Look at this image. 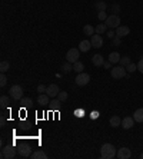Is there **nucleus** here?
<instances>
[{"label":"nucleus","instance_id":"obj_1","mask_svg":"<svg viewBox=\"0 0 143 159\" xmlns=\"http://www.w3.org/2000/svg\"><path fill=\"white\" fill-rule=\"evenodd\" d=\"M116 148L112 143H105L100 148V158L102 159H113L116 156Z\"/></svg>","mask_w":143,"mask_h":159},{"label":"nucleus","instance_id":"obj_2","mask_svg":"<svg viewBox=\"0 0 143 159\" xmlns=\"http://www.w3.org/2000/svg\"><path fill=\"white\" fill-rule=\"evenodd\" d=\"M112 78L113 79H123L127 76V70H126L125 66H114L112 67Z\"/></svg>","mask_w":143,"mask_h":159},{"label":"nucleus","instance_id":"obj_3","mask_svg":"<svg viewBox=\"0 0 143 159\" xmlns=\"http://www.w3.org/2000/svg\"><path fill=\"white\" fill-rule=\"evenodd\" d=\"M106 26L109 29H118L120 26V17L118 15H112V16H107V19L105 20Z\"/></svg>","mask_w":143,"mask_h":159},{"label":"nucleus","instance_id":"obj_4","mask_svg":"<svg viewBox=\"0 0 143 159\" xmlns=\"http://www.w3.org/2000/svg\"><path fill=\"white\" fill-rule=\"evenodd\" d=\"M9 93H10V98L15 100H20L23 98V88L20 85H13L10 88V90H9Z\"/></svg>","mask_w":143,"mask_h":159},{"label":"nucleus","instance_id":"obj_5","mask_svg":"<svg viewBox=\"0 0 143 159\" xmlns=\"http://www.w3.org/2000/svg\"><path fill=\"white\" fill-rule=\"evenodd\" d=\"M79 56H80V50H79V48H73V49H69L66 53V60L70 63H76L77 60H79Z\"/></svg>","mask_w":143,"mask_h":159},{"label":"nucleus","instance_id":"obj_6","mask_svg":"<svg viewBox=\"0 0 143 159\" xmlns=\"http://www.w3.org/2000/svg\"><path fill=\"white\" fill-rule=\"evenodd\" d=\"M74 82H76L77 86H86L89 82H90V76H89V73H84V72H82V73H77Z\"/></svg>","mask_w":143,"mask_h":159},{"label":"nucleus","instance_id":"obj_7","mask_svg":"<svg viewBox=\"0 0 143 159\" xmlns=\"http://www.w3.org/2000/svg\"><path fill=\"white\" fill-rule=\"evenodd\" d=\"M16 156V149L13 148V146H3V149H2V158L3 159H13Z\"/></svg>","mask_w":143,"mask_h":159},{"label":"nucleus","instance_id":"obj_8","mask_svg":"<svg viewBox=\"0 0 143 159\" xmlns=\"http://www.w3.org/2000/svg\"><path fill=\"white\" fill-rule=\"evenodd\" d=\"M90 43H92V48L95 49H100L103 46V37L100 36V34H93L92 37H90Z\"/></svg>","mask_w":143,"mask_h":159},{"label":"nucleus","instance_id":"obj_9","mask_svg":"<svg viewBox=\"0 0 143 159\" xmlns=\"http://www.w3.org/2000/svg\"><path fill=\"white\" fill-rule=\"evenodd\" d=\"M60 89L57 85H55V83H51V85L47 86V89H46V93H47L50 98H57V95H59Z\"/></svg>","mask_w":143,"mask_h":159},{"label":"nucleus","instance_id":"obj_10","mask_svg":"<svg viewBox=\"0 0 143 159\" xmlns=\"http://www.w3.org/2000/svg\"><path fill=\"white\" fill-rule=\"evenodd\" d=\"M116 156H118L119 159H129L132 156V152H130L129 148H120L118 151V153H116Z\"/></svg>","mask_w":143,"mask_h":159},{"label":"nucleus","instance_id":"obj_11","mask_svg":"<svg viewBox=\"0 0 143 159\" xmlns=\"http://www.w3.org/2000/svg\"><path fill=\"white\" fill-rule=\"evenodd\" d=\"M133 125H135L133 116H126V118H123L120 126H123V129H130V128H133Z\"/></svg>","mask_w":143,"mask_h":159},{"label":"nucleus","instance_id":"obj_12","mask_svg":"<svg viewBox=\"0 0 143 159\" xmlns=\"http://www.w3.org/2000/svg\"><path fill=\"white\" fill-rule=\"evenodd\" d=\"M92 63L96 67H102L103 63H105V57L102 55H93L92 56Z\"/></svg>","mask_w":143,"mask_h":159},{"label":"nucleus","instance_id":"obj_13","mask_svg":"<svg viewBox=\"0 0 143 159\" xmlns=\"http://www.w3.org/2000/svg\"><path fill=\"white\" fill-rule=\"evenodd\" d=\"M37 103L44 106V105H49L50 103V96H49L47 93H40L39 98H37Z\"/></svg>","mask_w":143,"mask_h":159},{"label":"nucleus","instance_id":"obj_14","mask_svg":"<svg viewBox=\"0 0 143 159\" xmlns=\"http://www.w3.org/2000/svg\"><path fill=\"white\" fill-rule=\"evenodd\" d=\"M129 33H130V29H129L127 26H119L118 29H116V36H119V37H125V36H127Z\"/></svg>","mask_w":143,"mask_h":159},{"label":"nucleus","instance_id":"obj_15","mask_svg":"<svg viewBox=\"0 0 143 159\" xmlns=\"http://www.w3.org/2000/svg\"><path fill=\"white\" fill-rule=\"evenodd\" d=\"M19 155L22 156V158H29V156H32V149H30V146H23V148L19 149Z\"/></svg>","mask_w":143,"mask_h":159},{"label":"nucleus","instance_id":"obj_16","mask_svg":"<svg viewBox=\"0 0 143 159\" xmlns=\"http://www.w3.org/2000/svg\"><path fill=\"white\" fill-rule=\"evenodd\" d=\"M90 48H92V43L89 40H82L80 43H79V50H80V52H89Z\"/></svg>","mask_w":143,"mask_h":159},{"label":"nucleus","instance_id":"obj_17","mask_svg":"<svg viewBox=\"0 0 143 159\" xmlns=\"http://www.w3.org/2000/svg\"><path fill=\"white\" fill-rule=\"evenodd\" d=\"M133 119H135V122H139V123L143 122V107L135 111V113H133Z\"/></svg>","mask_w":143,"mask_h":159},{"label":"nucleus","instance_id":"obj_18","mask_svg":"<svg viewBox=\"0 0 143 159\" xmlns=\"http://www.w3.org/2000/svg\"><path fill=\"white\" fill-rule=\"evenodd\" d=\"M95 7L97 11H105L107 9V3L106 2H103V0H97L95 3Z\"/></svg>","mask_w":143,"mask_h":159},{"label":"nucleus","instance_id":"obj_19","mask_svg":"<svg viewBox=\"0 0 143 159\" xmlns=\"http://www.w3.org/2000/svg\"><path fill=\"white\" fill-rule=\"evenodd\" d=\"M109 123H110L112 128H119V126L122 125V119L119 118V116H112L110 120H109Z\"/></svg>","mask_w":143,"mask_h":159},{"label":"nucleus","instance_id":"obj_20","mask_svg":"<svg viewBox=\"0 0 143 159\" xmlns=\"http://www.w3.org/2000/svg\"><path fill=\"white\" fill-rule=\"evenodd\" d=\"M109 62L110 63H119L120 62V55L118 52H112L109 55Z\"/></svg>","mask_w":143,"mask_h":159},{"label":"nucleus","instance_id":"obj_21","mask_svg":"<svg viewBox=\"0 0 143 159\" xmlns=\"http://www.w3.org/2000/svg\"><path fill=\"white\" fill-rule=\"evenodd\" d=\"M95 32H96V29L93 26H90V25H86V26L83 27V33L87 34V36H90V37L95 34Z\"/></svg>","mask_w":143,"mask_h":159},{"label":"nucleus","instance_id":"obj_22","mask_svg":"<svg viewBox=\"0 0 143 159\" xmlns=\"http://www.w3.org/2000/svg\"><path fill=\"white\" fill-rule=\"evenodd\" d=\"M46 158H47V155L43 151H36L32 153V159H46Z\"/></svg>","mask_w":143,"mask_h":159},{"label":"nucleus","instance_id":"obj_23","mask_svg":"<svg viewBox=\"0 0 143 159\" xmlns=\"http://www.w3.org/2000/svg\"><path fill=\"white\" fill-rule=\"evenodd\" d=\"M73 70L76 72V73H82V72L84 70V65L82 62H79V60H77L76 63H73Z\"/></svg>","mask_w":143,"mask_h":159},{"label":"nucleus","instance_id":"obj_24","mask_svg":"<svg viewBox=\"0 0 143 159\" xmlns=\"http://www.w3.org/2000/svg\"><path fill=\"white\" fill-rule=\"evenodd\" d=\"M95 29H96V33L97 34H103L107 30V26H106V23H99Z\"/></svg>","mask_w":143,"mask_h":159},{"label":"nucleus","instance_id":"obj_25","mask_svg":"<svg viewBox=\"0 0 143 159\" xmlns=\"http://www.w3.org/2000/svg\"><path fill=\"white\" fill-rule=\"evenodd\" d=\"M9 69H10V63H9L7 60H3V62L0 63V72H2V73H6Z\"/></svg>","mask_w":143,"mask_h":159},{"label":"nucleus","instance_id":"obj_26","mask_svg":"<svg viewBox=\"0 0 143 159\" xmlns=\"http://www.w3.org/2000/svg\"><path fill=\"white\" fill-rule=\"evenodd\" d=\"M120 66H129V65H130V63H132V60H130V57H129V56H123V57H120Z\"/></svg>","mask_w":143,"mask_h":159},{"label":"nucleus","instance_id":"obj_27","mask_svg":"<svg viewBox=\"0 0 143 159\" xmlns=\"http://www.w3.org/2000/svg\"><path fill=\"white\" fill-rule=\"evenodd\" d=\"M62 70L65 72V73H69V72L73 70V65H72L70 62H66V63H65V65L62 66Z\"/></svg>","mask_w":143,"mask_h":159},{"label":"nucleus","instance_id":"obj_28","mask_svg":"<svg viewBox=\"0 0 143 159\" xmlns=\"http://www.w3.org/2000/svg\"><path fill=\"white\" fill-rule=\"evenodd\" d=\"M20 103H22L23 107H29L30 105L33 103V102H32V99H30V98H22V99H20Z\"/></svg>","mask_w":143,"mask_h":159},{"label":"nucleus","instance_id":"obj_29","mask_svg":"<svg viewBox=\"0 0 143 159\" xmlns=\"http://www.w3.org/2000/svg\"><path fill=\"white\" fill-rule=\"evenodd\" d=\"M9 98L7 96H2L0 98V106H2V109H4V107H7L9 106Z\"/></svg>","mask_w":143,"mask_h":159},{"label":"nucleus","instance_id":"obj_30","mask_svg":"<svg viewBox=\"0 0 143 159\" xmlns=\"http://www.w3.org/2000/svg\"><path fill=\"white\" fill-rule=\"evenodd\" d=\"M136 69H137V65H135V63H130L129 66H126V70H127V73H133Z\"/></svg>","mask_w":143,"mask_h":159},{"label":"nucleus","instance_id":"obj_31","mask_svg":"<svg viewBox=\"0 0 143 159\" xmlns=\"http://www.w3.org/2000/svg\"><path fill=\"white\" fill-rule=\"evenodd\" d=\"M60 103H62V100L57 98V99H55L53 98V100H50V105H51V107H59L60 106Z\"/></svg>","mask_w":143,"mask_h":159},{"label":"nucleus","instance_id":"obj_32","mask_svg":"<svg viewBox=\"0 0 143 159\" xmlns=\"http://www.w3.org/2000/svg\"><path fill=\"white\" fill-rule=\"evenodd\" d=\"M57 98H59L62 102H65V100L69 98V95H67V92H59V95H57Z\"/></svg>","mask_w":143,"mask_h":159},{"label":"nucleus","instance_id":"obj_33","mask_svg":"<svg viewBox=\"0 0 143 159\" xmlns=\"http://www.w3.org/2000/svg\"><path fill=\"white\" fill-rule=\"evenodd\" d=\"M6 83H7V78H6L4 73H2V76H0V86L3 88V86H6Z\"/></svg>","mask_w":143,"mask_h":159},{"label":"nucleus","instance_id":"obj_34","mask_svg":"<svg viewBox=\"0 0 143 159\" xmlns=\"http://www.w3.org/2000/svg\"><path fill=\"white\" fill-rule=\"evenodd\" d=\"M97 17H99V20H106L107 19L106 11H97Z\"/></svg>","mask_w":143,"mask_h":159},{"label":"nucleus","instance_id":"obj_35","mask_svg":"<svg viewBox=\"0 0 143 159\" xmlns=\"http://www.w3.org/2000/svg\"><path fill=\"white\" fill-rule=\"evenodd\" d=\"M46 89H47V86H44V85H39L37 86V92L39 93H46Z\"/></svg>","mask_w":143,"mask_h":159},{"label":"nucleus","instance_id":"obj_36","mask_svg":"<svg viewBox=\"0 0 143 159\" xmlns=\"http://www.w3.org/2000/svg\"><path fill=\"white\" fill-rule=\"evenodd\" d=\"M137 70H139L140 73H143V57L139 60V63H137Z\"/></svg>","mask_w":143,"mask_h":159},{"label":"nucleus","instance_id":"obj_37","mask_svg":"<svg viewBox=\"0 0 143 159\" xmlns=\"http://www.w3.org/2000/svg\"><path fill=\"white\" fill-rule=\"evenodd\" d=\"M106 34H107V37H109V39H113V37L116 36V32H114L113 29H110V30H109V32H107Z\"/></svg>","mask_w":143,"mask_h":159},{"label":"nucleus","instance_id":"obj_38","mask_svg":"<svg viewBox=\"0 0 143 159\" xmlns=\"http://www.w3.org/2000/svg\"><path fill=\"white\" fill-rule=\"evenodd\" d=\"M113 43L116 44V46H119V44H120V37H119V36H114L113 37Z\"/></svg>","mask_w":143,"mask_h":159},{"label":"nucleus","instance_id":"obj_39","mask_svg":"<svg viewBox=\"0 0 143 159\" xmlns=\"http://www.w3.org/2000/svg\"><path fill=\"white\" fill-rule=\"evenodd\" d=\"M112 9H113L114 13H119V11H120V7H119V4H113V6H112Z\"/></svg>","mask_w":143,"mask_h":159},{"label":"nucleus","instance_id":"obj_40","mask_svg":"<svg viewBox=\"0 0 143 159\" xmlns=\"http://www.w3.org/2000/svg\"><path fill=\"white\" fill-rule=\"evenodd\" d=\"M103 66L106 67V69H110V66H112V63H110V62H105V63H103Z\"/></svg>","mask_w":143,"mask_h":159},{"label":"nucleus","instance_id":"obj_41","mask_svg":"<svg viewBox=\"0 0 143 159\" xmlns=\"http://www.w3.org/2000/svg\"><path fill=\"white\" fill-rule=\"evenodd\" d=\"M140 158H142V159H143V153H140Z\"/></svg>","mask_w":143,"mask_h":159}]
</instances>
